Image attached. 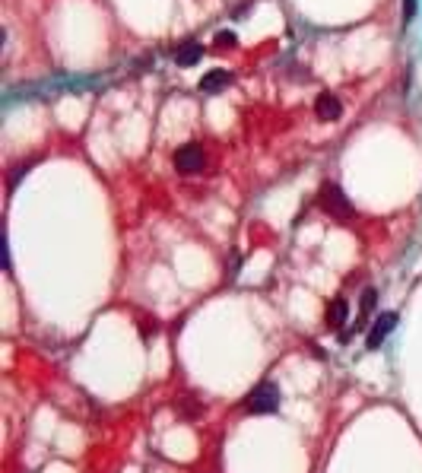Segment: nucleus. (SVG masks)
Wrapping results in <instances>:
<instances>
[{
  "label": "nucleus",
  "instance_id": "f03ea898",
  "mask_svg": "<svg viewBox=\"0 0 422 473\" xmlns=\"http://www.w3.org/2000/svg\"><path fill=\"white\" fill-rule=\"evenodd\" d=\"M394 327H397V311H381L365 333V349H381V343L388 340Z\"/></svg>",
  "mask_w": 422,
  "mask_h": 473
},
{
  "label": "nucleus",
  "instance_id": "7ed1b4c3",
  "mask_svg": "<svg viewBox=\"0 0 422 473\" xmlns=\"http://www.w3.org/2000/svg\"><path fill=\"white\" fill-rule=\"evenodd\" d=\"M203 166H207V153H203L200 143H184L181 150L175 153V168H178V172L194 175V172H200Z\"/></svg>",
  "mask_w": 422,
  "mask_h": 473
},
{
  "label": "nucleus",
  "instance_id": "39448f33",
  "mask_svg": "<svg viewBox=\"0 0 422 473\" xmlns=\"http://www.w3.org/2000/svg\"><path fill=\"white\" fill-rule=\"evenodd\" d=\"M315 115L321 118V121H337V118L343 115V105H340V99L333 92H321L315 102Z\"/></svg>",
  "mask_w": 422,
  "mask_h": 473
},
{
  "label": "nucleus",
  "instance_id": "9b49d317",
  "mask_svg": "<svg viewBox=\"0 0 422 473\" xmlns=\"http://www.w3.org/2000/svg\"><path fill=\"white\" fill-rule=\"evenodd\" d=\"M413 16H416V0H403V23H410Z\"/></svg>",
  "mask_w": 422,
  "mask_h": 473
},
{
  "label": "nucleus",
  "instance_id": "f257e3e1",
  "mask_svg": "<svg viewBox=\"0 0 422 473\" xmlns=\"http://www.w3.org/2000/svg\"><path fill=\"white\" fill-rule=\"evenodd\" d=\"M282 404V394L274 382H260L254 390H251L248 397L241 400V410L248 416H274Z\"/></svg>",
  "mask_w": 422,
  "mask_h": 473
},
{
  "label": "nucleus",
  "instance_id": "1a4fd4ad",
  "mask_svg": "<svg viewBox=\"0 0 422 473\" xmlns=\"http://www.w3.org/2000/svg\"><path fill=\"white\" fill-rule=\"evenodd\" d=\"M375 305H378V292L368 286V289L362 292V302H359V321H356V331H362V324H365V318L372 315L375 311Z\"/></svg>",
  "mask_w": 422,
  "mask_h": 473
},
{
  "label": "nucleus",
  "instance_id": "9d476101",
  "mask_svg": "<svg viewBox=\"0 0 422 473\" xmlns=\"http://www.w3.org/2000/svg\"><path fill=\"white\" fill-rule=\"evenodd\" d=\"M235 42H238V38H235L232 29H223V32H216V48H232Z\"/></svg>",
  "mask_w": 422,
  "mask_h": 473
},
{
  "label": "nucleus",
  "instance_id": "0eeeda50",
  "mask_svg": "<svg viewBox=\"0 0 422 473\" xmlns=\"http://www.w3.org/2000/svg\"><path fill=\"white\" fill-rule=\"evenodd\" d=\"M346 318H349V302L343 299V296H337V299L327 305V315H324V321H327V327H331V331H340V327L346 324Z\"/></svg>",
  "mask_w": 422,
  "mask_h": 473
},
{
  "label": "nucleus",
  "instance_id": "6e6552de",
  "mask_svg": "<svg viewBox=\"0 0 422 473\" xmlns=\"http://www.w3.org/2000/svg\"><path fill=\"white\" fill-rule=\"evenodd\" d=\"M200 58H203V45L200 42H181L175 48V64L178 67H194Z\"/></svg>",
  "mask_w": 422,
  "mask_h": 473
},
{
  "label": "nucleus",
  "instance_id": "423d86ee",
  "mask_svg": "<svg viewBox=\"0 0 422 473\" xmlns=\"http://www.w3.org/2000/svg\"><path fill=\"white\" fill-rule=\"evenodd\" d=\"M232 83V74L229 70H210V74L200 76V92H207V96H216V92H223L225 86Z\"/></svg>",
  "mask_w": 422,
  "mask_h": 473
},
{
  "label": "nucleus",
  "instance_id": "20e7f679",
  "mask_svg": "<svg viewBox=\"0 0 422 473\" xmlns=\"http://www.w3.org/2000/svg\"><path fill=\"white\" fill-rule=\"evenodd\" d=\"M321 204H324V210H327L331 216H337V219H349V216H353V207H349L346 194L340 191L337 184H324L321 188Z\"/></svg>",
  "mask_w": 422,
  "mask_h": 473
}]
</instances>
